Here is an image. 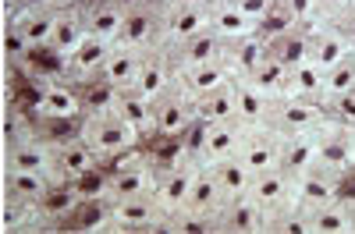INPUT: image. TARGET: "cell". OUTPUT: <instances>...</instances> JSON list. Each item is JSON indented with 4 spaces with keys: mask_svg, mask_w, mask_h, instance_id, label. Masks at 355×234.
Instances as JSON below:
<instances>
[{
    "mask_svg": "<svg viewBox=\"0 0 355 234\" xmlns=\"http://www.w3.org/2000/svg\"><path fill=\"white\" fill-rule=\"evenodd\" d=\"M167 53V61H171V71H185V68H196V64H206V61H214V57L224 53V43L214 36V33H199L185 43H178Z\"/></svg>",
    "mask_w": 355,
    "mask_h": 234,
    "instance_id": "21",
    "label": "cell"
},
{
    "mask_svg": "<svg viewBox=\"0 0 355 234\" xmlns=\"http://www.w3.org/2000/svg\"><path fill=\"white\" fill-rule=\"evenodd\" d=\"M0 231H4V220H0Z\"/></svg>",
    "mask_w": 355,
    "mask_h": 234,
    "instance_id": "45",
    "label": "cell"
},
{
    "mask_svg": "<svg viewBox=\"0 0 355 234\" xmlns=\"http://www.w3.org/2000/svg\"><path fill=\"white\" fill-rule=\"evenodd\" d=\"M0 96H4V57H0Z\"/></svg>",
    "mask_w": 355,
    "mask_h": 234,
    "instance_id": "43",
    "label": "cell"
},
{
    "mask_svg": "<svg viewBox=\"0 0 355 234\" xmlns=\"http://www.w3.org/2000/svg\"><path fill=\"white\" fill-rule=\"evenodd\" d=\"M121 121L142 138V142H150V121H153V103L139 96L135 89H117L114 96V107H110Z\"/></svg>",
    "mask_w": 355,
    "mask_h": 234,
    "instance_id": "25",
    "label": "cell"
},
{
    "mask_svg": "<svg viewBox=\"0 0 355 234\" xmlns=\"http://www.w3.org/2000/svg\"><path fill=\"white\" fill-rule=\"evenodd\" d=\"M277 4L291 15V21L299 25V28H306V25L316 21V0H277Z\"/></svg>",
    "mask_w": 355,
    "mask_h": 234,
    "instance_id": "38",
    "label": "cell"
},
{
    "mask_svg": "<svg viewBox=\"0 0 355 234\" xmlns=\"http://www.w3.org/2000/svg\"><path fill=\"white\" fill-rule=\"evenodd\" d=\"M316 167L348 185L355 178V128L323 121L316 128Z\"/></svg>",
    "mask_w": 355,
    "mask_h": 234,
    "instance_id": "6",
    "label": "cell"
},
{
    "mask_svg": "<svg viewBox=\"0 0 355 234\" xmlns=\"http://www.w3.org/2000/svg\"><path fill=\"white\" fill-rule=\"evenodd\" d=\"M85 43V25H82V11L78 4H68L57 11V21H53V36H50V46L57 50L68 61V57Z\"/></svg>",
    "mask_w": 355,
    "mask_h": 234,
    "instance_id": "27",
    "label": "cell"
},
{
    "mask_svg": "<svg viewBox=\"0 0 355 234\" xmlns=\"http://www.w3.org/2000/svg\"><path fill=\"white\" fill-rule=\"evenodd\" d=\"M306 36H309V61L320 64L323 71L341 64L352 50V43L345 39V33L338 28V21H313L306 25Z\"/></svg>",
    "mask_w": 355,
    "mask_h": 234,
    "instance_id": "15",
    "label": "cell"
},
{
    "mask_svg": "<svg viewBox=\"0 0 355 234\" xmlns=\"http://www.w3.org/2000/svg\"><path fill=\"white\" fill-rule=\"evenodd\" d=\"M217 121H234V78L196 100V125H217Z\"/></svg>",
    "mask_w": 355,
    "mask_h": 234,
    "instance_id": "31",
    "label": "cell"
},
{
    "mask_svg": "<svg viewBox=\"0 0 355 234\" xmlns=\"http://www.w3.org/2000/svg\"><path fill=\"white\" fill-rule=\"evenodd\" d=\"M323 110H327V121H338L345 128H355V89L345 93V96H338V100H331Z\"/></svg>",
    "mask_w": 355,
    "mask_h": 234,
    "instance_id": "37",
    "label": "cell"
},
{
    "mask_svg": "<svg viewBox=\"0 0 355 234\" xmlns=\"http://www.w3.org/2000/svg\"><path fill=\"white\" fill-rule=\"evenodd\" d=\"M266 53H270V39L256 28V33H249L242 39L224 43V64H227L231 78H249L266 61Z\"/></svg>",
    "mask_w": 355,
    "mask_h": 234,
    "instance_id": "18",
    "label": "cell"
},
{
    "mask_svg": "<svg viewBox=\"0 0 355 234\" xmlns=\"http://www.w3.org/2000/svg\"><path fill=\"white\" fill-rule=\"evenodd\" d=\"M192 150L199 156L202 167H214L220 160H231L239 153V142H242V125L234 121H217V125H196V132L189 135Z\"/></svg>",
    "mask_w": 355,
    "mask_h": 234,
    "instance_id": "10",
    "label": "cell"
},
{
    "mask_svg": "<svg viewBox=\"0 0 355 234\" xmlns=\"http://www.w3.org/2000/svg\"><path fill=\"white\" fill-rule=\"evenodd\" d=\"M270 53L277 57V61L284 68H295L299 61H306L309 57V36H306V28H288V33H281L277 39H270Z\"/></svg>",
    "mask_w": 355,
    "mask_h": 234,
    "instance_id": "36",
    "label": "cell"
},
{
    "mask_svg": "<svg viewBox=\"0 0 355 234\" xmlns=\"http://www.w3.org/2000/svg\"><path fill=\"white\" fill-rule=\"evenodd\" d=\"M327 121V110L316 100H299V96H281L270 103L266 114V125L281 135H302V132H316Z\"/></svg>",
    "mask_w": 355,
    "mask_h": 234,
    "instance_id": "9",
    "label": "cell"
},
{
    "mask_svg": "<svg viewBox=\"0 0 355 234\" xmlns=\"http://www.w3.org/2000/svg\"><path fill=\"white\" fill-rule=\"evenodd\" d=\"M110 46H114V43H100V39H89V36H85V43L64 61V78L75 82V85L100 78V68H103V61H107Z\"/></svg>",
    "mask_w": 355,
    "mask_h": 234,
    "instance_id": "23",
    "label": "cell"
},
{
    "mask_svg": "<svg viewBox=\"0 0 355 234\" xmlns=\"http://www.w3.org/2000/svg\"><path fill=\"white\" fill-rule=\"evenodd\" d=\"M266 114H270V100H266L249 78H234V121L242 128L266 125Z\"/></svg>",
    "mask_w": 355,
    "mask_h": 234,
    "instance_id": "28",
    "label": "cell"
},
{
    "mask_svg": "<svg viewBox=\"0 0 355 234\" xmlns=\"http://www.w3.org/2000/svg\"><path fill=\"white\" fill-rule=\"evenodd\" d=\"M75 132L89 142V150L100 156V163H110V160L125 156V153H132V150L142 145V138L114 110H89V114H82Z\"/></svg>",
    "mask_w": 355,
    "mask_h": 234,
    "instance_id": "2",
    "label": "cell"
},
{
    "mask_svg": "<svg viewBox=\"0 0 355 234\" xmlns=\"http://www.w3.org/2000/svg\"><path fill=\"white\" fill-rule=\"evenodd\" d=\"M338 28L345 33V39L352 43V50H355V11H345L341 18H338Z\"/></svg>",
    "mask_w": 355,
    "mask_h": 234,
    "instance_id": "41",
    "label": "cell"
},
{
    "mask_svg": "<svg viewBox=\"0 0 355 234\" xmlns=\"http://www.w3.org/2000/svg\"><path fill=\"white\" fill-rule=\"evenodd\" d=\"M245 170H266V167H281V132H274L270 125H249L242 128V142L239 153Z\"/></svg>",
    "mask_w": 355,
    "mask_h": 234,
    "instance_id": "11",
    "label": "cell"
},
{
    "mask_svg": "<svg viewBox=\"0 0 355 234\" xmlns=\"http://www.w3.org/2000/svg\"><path fill=\"white\" fill-rule=\"evenodd\" d=\"M231 4L239 8V11H242V15L252 21V25H259L266 15H270V8L277 4V0H231Z\"/></svg>",
    "mask_w": 355,
    "mask_h": 234,
    "instance_id": "39",
    "label": "cell"
},
{
    "mask_svg": "<svg viewBox=\"0 0 355 234\" xmlns=\"http://www.w3.org/2000/svg\"><path fill=\"white\" fill-rule=\"evenodd\" d=\"M352 11H355V0H352Z\"/></svg>",
    "mask_w": 355,
    "mask_h": 234,
    "instance_id": "46",
    "label": "cell"
},
{
    "mask_svg": "<svg viewBox=\"0 0 355 234\" xmlns=\"http://www.w3.org/2000/svg\"><path fill=\"white\" fill-rule=\"evenodd\" d=\"M210 33L220 39V43H234L249 33H256V25L231 4V0H217L210 8Z\"/></svg>",
    "mask_w": 355,
    "mask_h": 234,
    "instance_id": "29",
    "label": "cell"
},
{
    "mask_svg": "<svg viewBox=\"0 0 355 234\" xmlns=\"http://www.w3.org/2000/svg\"><path fill=\"white\" fill-rule=\"evenodd\" d=\"M249 82L256 85V89H259V93H263L266 100L274 103V100H281V96H284V82H288V68H284V64L277 61L274 53H266V61H263V64H259V68H256V71L249 75Z\"/></svg>",
    "mask_w": 355,
    "mask_h": 234,
    "instance_id": "34",
    "label": "cell"
},
{
    "mask_svg": "<svg viewBox=\"0 0 355 234\" xmlns=\"http://www.w3.org/2000/svg\"><path fill=\"white\" fill-rule=\"evenodd\" d=\"M142 57H146L142 50H132V46L114 43L110 53H107V61H103V68H100V82H107L110 89H132Z\"/></svg>",
    "mask_w": 355,
    "mask_h": 234,
    "instance_id": "22",
    "label": "cell"
},
{
    "mask_svg": "<svg viewBox=\"0 0 355 234\" xmlns=\"http://www.w3.org/2000/svg\"><path fill=\"white\" fill-rule=\"evenodd\" d=\"M93 231H167L164 213L157 210L153 195H125V199H100V217Z\"/></svg>",
    "mask_w": 355,
    "mask_h": 234,
    "instance_id": "3",
    "label": "cell"
},
{
    "mask_svg": "<svg viewBox=\"0 0 355 234\" xmlns=\"http://www.w3.org/2000/svg\"><path fill=\"white\" fill-rule=\"evenodd\" d=\"M50 167H53V181H68V185H85L103 170L100 156L89 150V142L78 132L50 138Z\"/></svg>",
    "mask_w": 355,
    "mask_h": 234,
    "instance_id": "5",
    "label": "cell"
},
{
    "mask_svg": "<svg viewBox=\"0 0 355 234\" xmlns=\"http://www.w3.org/2000/svg\"><path fill=\"white\" fill-rule=\"evenodd\" d=\"M61 8H40V11H18V15H4L25 39V46H50L53 36V21Z\"/></svg>",
    "mask_w": 355,
    "mask_h": 234,
    "instance_id": "26",
    "label": "cell"
},
{
    "mask_svg": "<svg viewBox=\"0 0 355 234\" xmlns=\"http://www.w3.org/2000/svg\"><path fill=\"white\" fill-rule=\"evenodd\" d=\"M263 206L245 192L239 199H224V206L217 210V220H214V231L220 234H263Z\"/></svg>",
    "mask_w": 355,
    "mask_h": 234,
    "instance_id": "16",
    "label": "cell"
},
{
    "mask_svg": "<svg viewBox=\"0 0 355 234\" xmlns=\"http://www.w3.org/2000/svg\"><path fill=\"white\" fill-rule=\"evenodd\" d=\"M320 89H323V68L313 64L309 57H306V61H299L295 68H288L284 96H299V100H316L320 103Z\"/></svg>",
    "mask_w": 355,
    "mask_h": 234,
    "instance_id": "32",
    "label": "cell"
},
{
    "mask_svg": "<svg viewBox=\"0 0 355 234\" xmlns=\"http://www.w3.org/2000/svg\"><path fill=\"white\" fill-rule=\"evenodd\" d=\"M249 195L263 206V213H277V210H291L295 206V178L284 167H266L256 170L249 181Z\"/></svg>",
    "mask_w": 355,
    "mask_h": 234,
    "instance_id": "12",
    "label": "cell"
},
{
    "mask_svg": "<svg viewBox=\"0 0 355 234\" xmlns=\"http://www.w3.org/2000/svg\"><path fill=\"white\" fill-rule=\"evenodd\" d=\"M281 167L291 174H302L316 167V132L302 135H281Z\"/></svg>",
    "mask_w": 355,
    "mask_h": 234,
    "instance_id": "30",
    "label": "cell"
},
{
    "mask_svg": "<svg viewBox=\"0 0 355 234\" xmlns=\"http://www.w3.org/2000/svg\"><path fill=\"white\" fill-rule=\"evenodd\" d=\"M345 11H352V0H316V21H338Z\"/></svg>",
    "mask_w": 355,
    "mask_h": 234,
    "instance_id": "40",
    "label": "cell"
},
{
    "mask_svg": "<svg viewBox=\"0 0 355 234\" xmlns=\"http://www.w3.org/2000/svg\"><path fill=\"white\" fill-rule=\"evenodd\" d=\"M164 4H182V8H214L217 0H164Z\"/></svg>",
    "mask_w": 355,
    "mask_h": 234,
    "instance_id": "42",
    "label": "cell"
},
{
    "mask_svg": "<svg viewBox=\"0 0 355 234\" xmlns=\"http://www.w3.org/2000/svg\"><path fill=\"white\" fill-rule=\"evenodd\" d=\"M103 170H107V178L100 181L96 199L110 202V199H125V195H146L153 181V153H142V145H139V150L103 163Z\"/></svg>",
    "mask_w": 355,
    "mask_h": 234,
    "instance_id": "4",
    "label": "cell"
},
{
    "mask_svg": "<svg viewBox=\"0 0 355 234\" xmlns=\"http://www.w3.org/2000/svg\"><path fill=\"white\" fill-rule=\"evenodd\" d=\"M174 85V71H171V61H167V53L164 50H150L142 57V64H139V75L132 82V89L146 100H160L167 89Z\"/></svg>",
    "mask_w": 355,
    "mask_h": 234,
    "instance_id": "20",
    "label": "cell"
},
{
    "mask_svg": "<svg viewBox=\"0 0 355 234\" xmlns=\"http://www.w3.org/2000/svg\"><path fill=\"white\" fill-rule=\"evenodd\" d=\"M338 195H345V181H338L334 174L320 170V167L295 174V206L299 210H313L320 202H331Z\"/></svg>",
    "mask_w": 355,
    "mask_h": 234,
    "instance_id": "19",
    "label": "cell"
},
{
    "mask_svg": "<svg viewBox=\"0 0 355 234\" xmlns=\"http://www.w3.org/2000/svg\"><path fill=\"white\" fill-rule=\"evenodd\" d=\"M199 33H210V8H182V4H164V36L160 50H171Z\"/></svg>",
    "mask_w": 355,
    "mask_h": 234,
    "instance_id": "14",
    "label": "cell"
},
{
    "mask_svg": "<svg viewBox=\"0 0 355 234\" xmlns=\"http://www.w3.org/2000/svg\"><path fill=\"white\" fill-rule=\"evenodd\" d=\"M160 36H164V0H139L125 11V25L117 43L132 46V50H160Z\"/></svg>",
    "mask_w": 355,
    "mask_h": 234,
    "instance_id": "8",
    "label": "cell"
},
{
    "mask_svg": "<svg viewBox=\"0 0 355 234\" xmlns=\"http://www.w3.org/2000/svg\"><path fill=\"white\" fill-rule=\"evenodd\" d=\"M199 156L192 150V142H174L171 160H157L153 156V181H150V195L157 202V210L164 213L167 231H178V213L185 210V199L192 192V181L199 174Z\"/></svg>",
    "mask_w": 355,
    "mask_h": 234,
    "instance_id": "1",
    "label": "cell"
},
{
    "mask_svg": "<svg viewBox=\"0 0 355 234\" xmlns=\"http://www.w3.org/2000/svg\"><path fill=\"white\" fill-rule=\"evenodd\" d=\"M196 132V103L171 89L153 100V121H150V142H185Z\"/></svg>",
    "mask_w": 355,
    "mask_h": 234,
    "instance_id": "7",
    "label": "cell"
},
{
    "mask_svg": "<svg viewBox=\"0 0 355 234\" xmlns=\"http://www.w3.org/2000/svg\"><path fill=\"white\" fill-rule=\"evenodd\" d=\"M352 89H355V53H348L341 64H334V68L323 71L320 103L327 107L331 100H338V96H345V93H352Z\"/></svg>",
    "mask_w": 355,
    "mask_h": 234,
    "instance_id": "35",
    "label": "cell"
},
{
    "mask_svg": "<svg viewBox=\"0 0 355 234\" xmlns=\"http://www.w3.org/2000/svg\"><path fill=\"white\" fill-rule=\"evenodd\" d=\"M0 18H4V0H0Z\"/></svg>",
    "mask_w": 355,
    "mask_h": 234,
    "instance_id": "44",
    "label": "cell"
},
{
    "mask_svg": "<svg viewBox=\"0 0 355 234\" xmlns=\"http://www.w3.org/2000/svg\"><path fill=\"white\" fill-rule=\"evenodd\" d=\"M313 234H352V206L348 195H338L331 202H320L313 210H302Z\"/></svg>",
    "mask_w": 355,
    "mask_h": 234,
    "instance_id": "24",
    "label": "cell"
},
{
    "mask_svg": "<svg viewBox=\"0 0 355 234\" xmlns=\"http://www.w3.org/2000/svg\"><path fill=\"white\" fill-rule=\"evenodd\" d=\"M78 11H82V25H85L89 39L117 43L121 25H125V11H128L121 0H82Z\"/></svg>",
    "mask_w": 355,
    "mask_h": 234,
    "instance_id": "13",
    "label": "cell"
},
{
    "mask_svg": "<svg viewBox=\"0 0 355 234\" xmlns=\"http://www.w3.org/2000/svg\"><path fill=\"white\" fill-rule=\"evenodd\" d=\"M210 174H214V181H217L220 199H239V195H245V192H249V181H252V170H245L239 156L214 163Z\"/></svg>",
    "mask_w": 355,
    "mask_h": 234,
    "instance_id": "33",
    "label": "cell"
},
{
    "mask_svg": "<svg viewBox=\"0 0 355 234\" xmlns=\"http://www.w3.org/2000/svg\"><path fill=\"white\" fill-rule=\"evenodd\" d=\"M231 82V71L224 64V53L214 57V61H206V64H196V68H185V71H174V89L189 96L192 103L202 100L206 93H214L217 85Z\"/></svg>",
    "mask_w": 355,
    "mask_h": 234,
    "instance_id": "17",
    "label": "cell"
}]
</instances>
